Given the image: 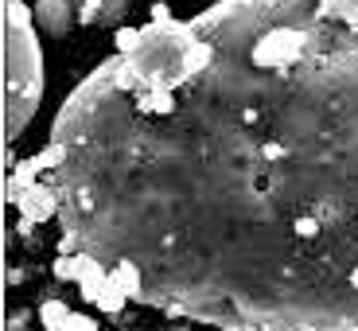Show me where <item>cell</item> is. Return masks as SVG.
Returning <instances> with one entry per match:
<instances>
[{"mask_svg": "<svg viewBox=\"0 0 358 331\" xmlns=\"http://www.w3.org/2000/svg\"><path fill=\"white\" fill-rule=\"evenodd\" d=\"M191 24L187 74L113 55L59 106V226L156 312L358 331V24L323 0H215Z\"/></svg>", "mask_w": 358, "mask_h": 331, "instance_id": "obj_1", "label": "cell"}, {"mask_svg": "<svg viewBox=\"0 0 358 331\" xmlns=\"http://www.w3.org/2000/svg\"><path fill=\"white\" fill-rule=\"evenodd\" d=\"M36 12L24 0H8V43H4V59H8V82H4V136L8 144L20 141L31 117H36L39 101H43V51H39L36 27L31 24Z\"/></svg>", "mask_w": 358, "mask_h": 331, "instance_id": "obj_2", "label": "cell"}, {"mask_svg": "<svg viewBox=\"0 0 358 331\" xmlns=\"http://www.w3.org/2000/svg\"><path fill=\"white\" fill-rule=\"evenodd\" d=\"M78 261H82L78 288H82V296H86V304H98L106 316H117L121 308L129 304V300H133V296H129V288L121 285V277H117L109 265H101L94 253L82 250Z\"/></svg>", "mask_w": 358, "mask_h": 331, "instance_id": "obj_3", "label": "cell"}, {"mask_svg": "<svg viewBox=\"0 0 358 331\" xmlns=\"http://www.w3.org/2000/svg\"><path fill=\"white\" fill-rule=\"evenodd\" d=\"M59 206H63V199H59V191L47 183V179H39V183H31V188L24 191V195L16 199V211H20V230H31V226L47 223V218H59Z\"/></svg>", "mask_w": 358, "mask_h": 331, "instance_id": "obj_4", "label": "cell"}, {"mask_svg": "<svg viewBox=\"0 0 358 331\" xmlns=\"http://www.w3.org/2000/svg\"><path fill=\"white\" fill-rule=\"evenodd\" d=\"M31 12H36L39 31H47V36H55V39H63L74 27V20H78V12H74L71 0H36Z\"/></svg>", "mask_w": 358, "mask_h": 331, "instance_id": "obj_5", "label": "cell"}, {"mask_svg": "<svg viewBox=\"0 0 358 331\" xmlns=\"http://www.w3.org/2000/svg\"><path fill=\"white\" fill-rule=\"evenodd\" d=\"M78 253H59V261H55V277H59V281H74V285H78V273H82Z\"/></svg>", "mask_w": 358, "mask_h": 331, "instance_id": "obj_6", "label": "cell"}, {"mask_svg": "<svg viewBox=\"0 0 358 331\" xmlns=\"http://www.w3.org/2000/svg\"><path fill=\"white\" fill-rule=\"evenodd\" d=\"M323 12L335 20H347V24H358V0H323Z\"/></svg>", "mask_w": 358, "mask_h": 331, "instance_id": "obj_7", "label": "cell"}, {"mask_svg": "<svg viewBox=\"0 0 358 331\" xmlns=\"http://www.w3.org/2000/svg\"><path fill=\"white\" fill-rule=\"evenodd\" d=\"M66 316H71V312H66V304H63V300H47V304L39 308V320H43V328H47V331H55L59 323L66 320Z\"/></svg>", "mask_w": 358, "mask_h": 331, "instance_id": "obj_8", "label": "cell"}, {"mask_svg": "<svg viewBox=\"0 0 358 331\" xmlns=\"http://www.w3.org/2000/svg\"><path fill=\"white\" fill-rule=\"evenodd\" d=\"M129 16V0H106L98 12V24H121Z\"/></svg>", "mask_w": 358, "mask_h": 331, "instance_id": "obj_9", "label": "cell"}, {"mask_svg": "<svg viewBox=\"0 0 358 331\" xmlns=\"http://www.w3.org/2000/svg\"><path fill=\"white\" fill-rule=\"evenodd\" d=\"M55 331H98V323L90 320V316H78V312H71V316H66V320L59 323Z\"/></svg>", "mask_w": 358, "mask_h": 331, "instance_id": "obj_10", "label": "cell"}, {"mask_svg": "<svg viewBox=\"0 0 358 331\" xmlns=\"http://www.w3.org/2000/svg\"><path fill=\"white\" fill-rule=\"evenodd\" d=\"M136 36H141V27H117V36H113V43H117V51H129V47L136 43Z\"/></svg>", "mask_w": 358, "mask_h": 331, "instance_id": "obj_11", "label": "cell"}, {"mask_svg": "<svg viewBox=\"0 0 358 331\" xmlns=\"http://www.w3.org/2000/svg\"><path fill=\"white\" fill-rule=\"evenodd\" d=\"M106 0H82V8H78V24H98V12Z\"/></svg>", "mask_w": 358, "mask_h": 331, "instance_id": "obj_12", "label": "cell"}, {"mask_svg": "<svg viewBox=\"0 0 358 331\" xmlns=\"http://www.w3.org/2000/svg\"><path fill=\"white\" fill-rule=\"evenodd\" d=\"M59 253H78V242H74L71 234H63V238H59Z\"/></svg>", "mask_w": 358, "mask_h": 331, "instance_id": "obj_13", "label": "cell"}]
</instances>
